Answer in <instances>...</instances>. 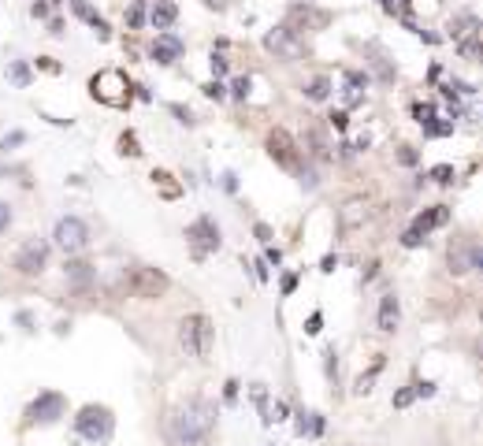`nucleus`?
<instances>
[{
    "mask_svg": "<svg viewBox=\"0 0 483 446\" xmlns=\"http://www.w3.org/2000/svg\"><path fill=\"white\" fill-rule=\"evenodd\" d=\"M208 427H212V409L205 402H186L171 421V435H175L179 446H194L208 435Z\"/></svg>",
    "mask_w": 483,
    "mask_h": 446,
    "instance_id": "obj_1",
    "label": "nucleus"
},
{
    "mask_svg": "<svg viewBox=\"0 0 483 446\" xmlns=\"http://www.w3.org/2000/svg\"><path fill=\"white\" fill-rule=\"evenodd\" d=\"M179 342H182V350H186L190 357H205L208 346H212V320L201 316V313L186 316V320L179 324Z\"/></svg>",
    "mask_w": 483,
    "mask_h": 446,
    "instance_id": "obj_2",
    "label": "nucleus"
},
{
    "mask_svg": "<svg viewBox=\"0 0 483 446\" xmlns=\"http://www.w3.org/2000/svg\"><path fill=\"white\" fill-rule=\"evenodd\" d=\"M126 290H131L134 298H160L164 290H168V276L157 268H149V264H134L131 271H126Z\"/></svg>",
    "mask_w": 483,
    "mask_h": 446,
    "instance_id": "obj_3",
    "label": "nucleus"
},
{
    "mask_svg": "<svg viewBox=\"0 0 483 446\" xmlns=\"http://www.w3.org/2000/svg\"><path fill=\"white\" fill-rule=\"evenodd\" d=\"M56 245L63 253H78V249H86V242H89V227L78 220V216H63V220L56 223Z\"/></svg>",
    "mask_w": 483,
    "mask_h": 446,
    "instance_id": "obj_4",
    "label": "nucleus"
},
{
    "mask_svg": "<svg viewBox=\"0 0 483 446\" xmlns=\"http://www.w3.org/2000/svg\"><path fill=\"white\" fill-rule=\"evenodd\" d=\"M126 78L120 75V71H101V75L93 78V97L97 101H104V104H126Z\"/></svg>",
    "mask_w": 483,
    "mask_h": 446,
    "instance_id": "obj_5",
    "label": "nucleus"
},
{
    "mask_svg": "<svg viewBox=\"0 0 483 446\" xmlns=\"http://www.w3.org/2000/svg\"><path fill=\"white\" fill-rule=\"evenodd\" d=\"M264 49L276 52L282 60H297L302 56V38H297V30H290V26H276V30L264 38Z\"/></svg>",
    "mask_w": 483,
    "mask_h": 446,
    "instance_id": "obj_6",
    "label": "nucleus"
},
{
    "mask_svg": "<svg viewBox=\"0 0 483 446\" xmlns=\"http://www.w3.org/2000/svg\"><path fill=\"white\" fill-rule=\"evenodd\" d=\"M78 427H82V435L86 439H108L112 435V416H108V409L101 405H86L82 409V416H78Z\"/></svg>",
    "mask_w": 483,
    "mask_h": 446,
    "instance_id": "obj_7",
    "label": "nucleus"
},
{
    "mask_svg": "<svg viewBox=\"0 0 483 446\" xmlns=\"http://www.w3.org/2000/svg\"><path fill=\"white\" fill-rule=\"evenodd\" d=\"M268 157L276 164H282V168H294V164H297V145H294V138H290L282 126L268 131Z\"/></svg>",
    "mask_w": 483,
    "mask_h": 446,
    "instance_id": "obj_8",
    "label": "nucleus"
},
{
    "mask_svg": "<svg viewBox=\"0 0 483 446\" xmlns=\"http://www.w3.org/2000/svg\"><path fill=\"white\" fill-rule=\"evenodd\" d=\"M186 238H190V245H194L197 257H205V253L220 249V231H216V223H212V220H197V223H190Z\"/></svg>",
    "mask_w": 483,
    "mask_h": 446,
    "instance_id": "obj_9",
    "label": "nucleus"
},
{
    "mask_svg": "<svg viewBox=\"0 0 483 446\" xmlns=\"http://www.w3.org/2000/svg\"><path fill=\"white\" fill-rule=\"evenodd\" d=\"M45 260H49V245L45 242H26L19 249V257H15V268L23 271V276H38L45 268Z\"/></svg>",
    "mask_w": 483,
    "mask_h": 446,
    "instance_id": "obj_10",
    "label": "nucleus"
},
{
    "mask_svg": "<svg viewBox=\"0 0 483 446\" xmlns=\"http://www.w3.org/2000/svg\"><path fill=\"white\" fill-rule=\"evenodd\" d=\"M472 268H480L476 242H464V245H458V249H450V271L453 276H464V271H472Z\"/></svg>",
    "mask_w": 483,
    "mask_h": 446,
    "instance_id": "obj_11",
    "label": "nucleus"
},
{
    "mask_svg": "<svg viewBox=\"0 0 483 446\" xmlns=\"http://www.w3.org/2000/svg\"><path fill=\"white\" fill-rule=\"evenodd\" d=\"M60 413H63V398L60 394H41L38 402L30 405V421H41V424L56 421Z\"/></svg>",
    "mask_w": 483,
    "mask_h": 446,
    "instance_id": "obj_12",
    "label": "nucleus"
},
{
    "mask_svg": "<svg viewBox=\"0 0 483 446\" xmlns=\"http://www.w3.org/2000/svg\"><path fill=\"white\" fill-rule=\"evenodd\" d=\"M398 320H402V309H398V298L394 294H387L379 302V331H398Z\"/></svg>",
    "mask_w": 483,
    "mask_h": 446,
    "instance_id": "obj_13",
    "label": "nucleus"
},
{
    "mask_svg": "<svg viewBox=\"0 0 483 446\" xmlns=\"http://www.w3.org/2000/svg\"><path fill=\"white\" fill-rule=\"evenodd\" d=\"M179 56H182L179 38H171V34H160L157 45H153V60H157V63H175Z\"/></svg>",
    "mask_w": 483,
    "mask_h": 446,
    "instance_id": "obj_14",
    "label": "nucleus"
},
{
    "mask_svg": "<svg viewBox=\"0 0 483 446\" xmlns=\"http://www.w3.org/2000/svg\"><path fill=\"white\" fill-rule=\"evenodd\" d=\"M368 220V201H346L342 212H339V223L342 227H361Z\"/></svg>",
    "mask_w": 483,
    "mask_h": 446,
    "instance_id": "obj_15",
    "label": "nucleus"
},
{
    "mask_svg": "<svg viewBox=\"0 0 483 446\" xmlns=\"http://www.w3.org/2000/svg\"><path fill=\"white\" fill-rule=\"evenodd\" d=\"M179 19V8L175 4H168V0H157V8H153V15H149V23L157 26V30H168L171 23Z\"/></svg>",
    "mask_w": 483,
    "mask_h": 446,
    "instance_id": "obj_16",
    "label": "nucleus"
},
{
    "mask_svg": "<svg viewBox=\"0 0 483 446\" xmlns=\"http://www.w3.org/2000/svg\"><path fill=\"white\" fill-rule=\"evenodd\" d=\"M439 223H446V205H439V208H431V212H424V216H416V223H413V231H420V234H427L431 227H439Z\"/></svg>",
    "mask_w": 483,
    "mask_h": 446,
    "instance_id": "obj_17",
    "label": "nucleus"
},
{
    "mask_svg": "<svg viewBox=\"0 0 483 446\" xmlns=\"http://www.w3.org/2000/svg\"><path fill=\"white\" fill-rule=\"evenodd\" d=\"M67 276H71V283L86 287L89 279H93V264H86V260H75V264H67Z\"/></svg>",
    "mask_w": 483,
    "mask_h": 446,
    "instance_id": "obj_18",
    "label": "nucleus"
},
{
    "mask_svg": "<svg viewBox=\"0 0 483 446\" xmlns=\"http://www.w3.org/2000/svg\"><path fill=\"white\" fill-rule=\"evenodd\" d=\"M305 93H308V101H327V93H331V82H327V78H313Z\"/></svg>",
    "mask_w": 483,
    "mask_h": 446,
    "instance_id": "obj_19",
    "label": "nucleus"
},
{
    "mask_svg": "<svg viewBox=\"0 0 483 446\" xmlns=\"http://www.w3.org/2000/svg\"><path fill=\"white\" fill-rule=\"evenodd\" d=\"M461 56H464V60H476V56H480V41H476V34L461 38Z\"/></svg>",
    "mask_w": 483,
    "mask_h": 446,
    "instance_id": "obj_20",
    "label": "nucleus"
},
{
    "mask_svg": "<svg viewBox=\"0 0 483 446\" xmlns=\"http://www.w3.org/2000/svg\"><path fill=\"white\" fill-rule=\"evenodd\" d=\"M126 23H131V26H142V23H145V4H142V0H134V4H131V12H126Z\"/></svg>",
    "mask_w": 483,
    "mask_h": 446,
    "instance_id": "obj_21",
    "label": "nucleus"
},
{
    "mask_svg": "<svg viewBox=\"0 0 483 446\" xmlns=\"http://www.w3.org/2000/svg\"><path fill=\"white\" fill-rule=\"evenodd\" d=\"M431 179H435V183H453V168H450V164H439V168H431Z\"/></svg>",
    "mask_w": 483,
    "mask_h": 446,
    "instance_id": "obj_22",
    "label": "nucleus"
},
{
    "mask_svg": "<svg viewBox=\"0 0 483 446\" xmlns=\"http://www.w3.org/2000/svg\"><path fill=\"white\" fill-rule=\"evenodd\" d=\"M120 153H126V157H138V138H134V134H123L120 138Z\"/></svg>",
    "mask_w": 483,
    "mask_h": 446,
    "instance_id": "obj_23",
    "label": "nucleus"
},
{
    "mask_svg": "<svg viewBox=\"0 0 483 446\" xmlns=\"http://www.w3.org/2000/svg\"><path fill=\"white\" fill-rule=\"evenodd\" d=\"M234 97H238V101H245V97H249V78H238V82H234Z\"/></svg>",
    "mask_w": 483,
    "mask_h": 446,
    "instance_id": "obj_24",
    "label": "nucleus"
},
{
    "mask_svg": "<svg viewBox=\"0 0 483 446\" xmlns=\"http://www.w3.org/2000/svg\"><path fill=\"white\" fill-rule=\"evenodd\" d=\"M8 223H12V208L0 201V231H8Z\"/></svg>",
    "mask_w": 483,
    "mask_h": 446,
    "instance_id": "obj_25",
    "label": "nucleus"
},
{
    "mask_svg": "<svg viewBox=\"0 0 483 446\" xmlns=\"http://www.w3.org/2000/svg\"><path fill=\"white\" fill-rule=\"evenodd\" d=\"M402 242H405V245H420V242H424V234H420V231H413V227H409V231H405V238H402Z\"/></svg>",
    "mask_w": 483,
    "mask_h": 446,
    "instance_id": "obj_26",
    "label": "nucleus"
},
{
    "mask_svg": "<svg viewBox=\"0 0 483 446\" xmlns=\"http://www.w3.org/2000/svg\"><path fill=\"white\" fill-rule=\"evenodd\" d=\"M212 71H216V75H227V60L216 56V52H212Z\"/></svg>",
    "mask_w": 483,
    "mask_h": 446,
    "instance_id": "obj_27",
    "label": "nucleus"
},
{
    "mask_svg": "<svg viewBox=\"0 0 483 446\" xmlns=\"http://www.w3.org/2000/svg\"><path fill=\"white\" fill-rule=\"evenodd\" d=\"M305 331H308V335H316V331H320V313H313V316H308V327H305Z\"/></svg>",
    "mask_w": 483,
    "mask_h": 446,
    "instance_id": "obj_28",
    "label": "nucleus"
},
{
    "mask_svg": "<svg viewBox=\"0 0 483 446\" xmlns=\"http://www.w3.org/2000/svg\"><path fill=\"white\" fill-rule=\"evenodd\" d=\"M205 93H208V97H223V86H220V82H208Z\"/></svg>",
    "mask_w": 483,
    "mask_h": 446,
    "instance_id": "obj_29",
    "label": "nucleus"
},
{
    "mask_svg": "<svg viewBox=\"0 0 483 446\" xmlns=\"http://www.w3.org/2000/svg\"><path fill=\"white\" fill-rule=\"evenodd\" d=\"M12 78L15 82H26V67H23V63H15V67H12Z\"/></svg>",
    "mask_w": 483,
    "mask_h": 446,
    "instance_id": "obj_30",
    "label": "nucleus"
},
{
    "mask_svg": "<svg viewBox=\"0 0 483 446\" xmlns=\"http://www.w3.org/2000/svg\"><path fill=\"white\" fill-rule=\"evenodd\" d=\"M394 402H398V405H409V402H413V390H402V394H398Z\"/></svg>",
    "mask_w": 483,
    "mask_h": 446,
    "instance_id": "obj_31",
    "label": "nucleus"
},
{
    "mask_svg": "<svg viewBox=\"0 0 483 446\" xmlns=\"http://www.w3.org/2000/svg\"><path fill=\"white\" fill-rule=\"evenodd\" d=\"M257 238H260V242H268V238H271V231H268L264 223H257Z\"/></svg>",
    "mask_w": 483,
    "mask_h": 446,
    "instance_id": "obj_32",
    "label": "nucleus"
},
{
    "mask_svg": "<svg viewBox=\"0 0 483 446\" xmlns=\"http://www.w3.org/2000/svg\"><path fill=\"white\" fill-rule=\"evenodd\" d=\"M205 4H208V8H216V12H223V8H227V0H205Z\"/></svg>",
    "mask_w": 483,
    "mask_h": 446,
    "instance_id": "obj_33",
    "label": "nucleus"
},
{
    "mask_svg": "<svg viewBox=\"0 0 483 446\" xmlns=\"http://www.w3.org/2000/svg\"><path fill=\"white\" fill-rule=\"evenodd\" d=\"M379 4H383V8H387V12H394V4H390V0H379Z\"/></svg>",
    "mask_w": 483,
    "mask_h": 446,
    "instance_id": "obj_34",
    "label": "nucleus"
}]
</instances>
